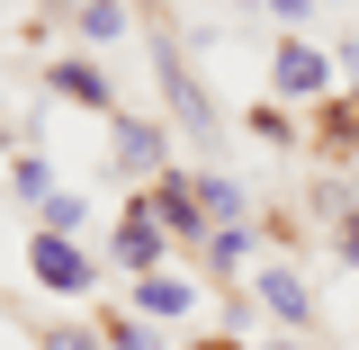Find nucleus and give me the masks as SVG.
<instances>
[{
    "mask_svg": "<svg viewBox=\"0 0 359 350\" xmlns=\"http://www.w3.org/2000/svg\"><path fill=\"white\" fill-rule=\"evenodd\" d=\"M332 72H341V63H332L323 45H306V36H287L269 54V90L297 99V108H323V99H332Z\"/></svg>",
    "mask_w": 359,
    "mask_h": 350,
    "instance_id": "f257e3e1",
    "label": "nucleus"
},
{
    "mask_svg": "<svg viewBox=\"0 0 359 350\" xmlns=\"http://www.w3.org/2000/svg\"><path fill=\"white\" fill-rule=\"evenodd\" d=\"M153 216H162V234H180V243H207L216 224H207V198L189 189V180H162L153 189Z\"/></svg>",
    "mask_w": 359,
    "mask_h": 350,
    "instance_id": "f03ea898",
    "label": "nucleus"
},
{
    "mask_svg": "<svg viewBox=\"0 0 359 350\" xmlns=\"http://www.w3.org/2000/svg\"><path fill=\"white\" fill-rule=\"evenodd\" d=\"M162 252H171V234H162V216H153V207H135V216L117 224V261H126L135 278H153V269H162Z\"/></svg>",
    "mask_w": 359,
    "mask_h": 350,
    "instance_id": "7ed1b4c3",
    "label": "nucleus"
},
{
    "mask_svg": "<svg viewBox=\"0 0 359 350\" xmlns=\"http://www.w3.org/2000/svg\"><path fill=\"white\" fill-rule=\"evenodd\" d=\"M27 261H36V278H45V288H90V261L63 243V234H36V252H27Z\"/></svg>",
    "mask_w": 359,
    "mask_h": 350,
    "instance_id": "20e7f679",
    "label": "nucleus"
},
{
    "mask_svg": "<svg viewBox=\"0 0 359 350\" xmlns=\"http://www.w3.org/2000/svg\"><path fill=\"white\" fill-rule=\"evenodd\" d=\"M261 306L278 314V323H297V332H306V323H314V297H306V288H297V278H287V269H261Z\"/></svg>",
    "mask_w": 359,
    "mask_h": 350,
    "instance_id": "39448f33",
    "label": "nucleus"
},
{
    "mask_svg": "<svg viewBox=\"0 0 359 350\" xmlns=\"http://www.w3.org/2000/svg\"><path fill=\"white\" fill-rule=\"evenodd\" d=\"M135 306L171 323V314H189V306H198V288H189V278H162V269H153V278H135Z\"/></svg>",
    "mask_w": 359,
    "mask_h": 350,
    "instance_id": "423d86ee",
    "label": "nucleus"
},
{
    "mask_svg": "<svg viewBox=\"0 0 359 350\" xmlns=\"http://www.w3.org/2000/svg\"><path fill=\"white\" fill-rule=\"evenodd\" d=\"M162 81H171V108H180V126H189V135L216 126V108H207V99H198V81L180 72V54H162Z\"/></svg>",
    "mask_w": 359,
    "mask_h": 350,
    "instance_id": "0eeeda50",
    "label": "nucleus"
},
{
    "mask_svg": "<svg viewBox=\"0 0 359 350\" xmlns=\"http://www.w3.org/2000/svg\"><path fill=\"white\" fill-rule=\"evenodd\" d=\"M117 171H162V135L135 126V117H117Z\"/></svg>",
    "mask_w": 359,
    "mask_h": 350,
    "instance_id": "6e6552de",
    "label": "nucleus"
},
{
    "mask_svg": "<svg viewBox=\"0 0 359 350\" xmlns=\"http://www.w3.org/2000/svg\"><path fill=\"white\" fill-rule=\"evenodd\" d=\"M198 198H207V216H216V224H243V216H252V198H243L233 180H198Z\"/></svg>",
    "mask_w": 359,
    "mask_h": 350,
    "instance_id": "1a4fd4ad",
    "label": "nucleus"
},
{
    "mask_svg": "<svg viewBox=\"0 0 359 350\" xmlns=\"http://www.w3.org/2000/svg\"><path fill=\"white\" fill-rule=\"evenodd\" d=\"M54 81H63V99H81V108H108V81H99L90 63H63Z\"/></svg>",
    "mask_w": 359,
    "mask_h": 350,
    "instance_id": "9d476101",
    "label": "nucleus"
},
{
    "mask_svg": "<svg viewBox=\"0 0 359 350\" xmlns=\"http://www.w3.org/2000/svg\"><path fill=\"white\" fill-rule=\"evenodd\" d=\"M323 144H359V90L341 99V108L323 99Z\"/></svg>",
    "mask_w": 359,
    "mask_h": 350,
    "instance_id": "9b49d317",
    "label": "nucleus"
},
{
    "mask_svg": "<svg viewBox=\"0 0 359 350\" xmlns=\"http://www.w3.org/2000/svg\"><path fill=\"white\" fill-rule=\"evenodd\" d=\"M81 36H126V9L117 0H81Z\"/></svg>",
    "mask_w": 359,
    "mask_h": 350,
    "instance_id": "f8f14e48",
    "label": "nucleus"
},
{
    "mask_svg": "<svg viewBox=\"0 0 359 350\" xmlns=\"http://www.w3.org/2000/svg\"><path fill=\"white\" fill-rule=\"evenodd\" d=\"M45 350H99L90 332H45Z\"/></svg>",
    "mask_w": 359,
    "mask_h": 350,
    "instance_id": "ddd939ff",
    "label": "nucleus"
},
{
    "mask_svg": "<svg viewBox=\"0 0 359 350\" xmlns=\"http://www.w3.org/2000/svg\"><path fill=\"white\" fill-rule=\"evenodd\" d=\"M341 261H351V269H359V216H351V224H341Z\"/></svg>",
    "mask_w": 359,
    "mask_h": 350,
    "instance_id": "4468645a",
    "label": "nucleus"
},
{
    "mask_svg": "<svg viewBox=\"0 0 359 350\" xmlns=\"http://www.w3.org/2000/svg\"><path fill=\"white\" fill-rule=\"evenodd\" d=\"M341 72H351V90H359V36H351V45H341Z\"/></svg>",
    "mask_w": 359,
    "mask_h": 350,
    "instance_id": "2eb2a0df",
    "label": "nucleus"
},
{
    "mask_svg": "<svg viewBox=\"0 0 359 350\" xmlns=\"http://www.w3.org/2000/svg\"><path fill=\"white\" fill-rule=\"evenodd\" d=\"M189 350H243V342H233V332H224V342H189Z\"/></svg>",
    "mask_w": 359,
    "mask_h": 350,
    "instance_id": "dca6fc26",
    "label": "nucleus"
},
{
    "mask_svg": "<svg viewBox=\"0 0 359 350\" xmlns=\"http://www.w3.org/2000/svg\"><path fill=\"white\" fill-rule=\"evenodd\" d=\"M278 350H306V342H278Z\"/></svg>",
    "mask_w": 359,
    "mask_h": 350,
    "instance_id": "f3484780",
    "label": "nucleus"
}]
</instances>
